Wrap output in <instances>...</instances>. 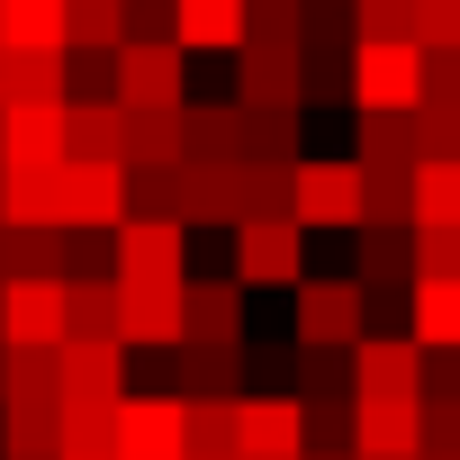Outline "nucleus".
I'll return each instance as SVG.
<instances>
[{
  "label": "nucleus",
  "mask_w": 460,
  "mask_h": 460,
  "mask_svg": "<svg viewBox=\"0 0 460 460\" xmlns=\"http://www.w3.org/2000/svg\"><path fill=\"white\" fill-rule=\"evenodd\" d=\"M118 100L127 109H190V46L181 37H127L118 46Z\"/></svg>",
  "instance_id": "1"
},
{
  "label": "nucleus",
  "mask_w": 460,
  "mask_h": 460,
  "mask_svg": "<svg viewBox=\"0 0 460 460\" xmlns=\"http://www.w3.org/2000/svg\"><path fill=\"white\" fill-rule=\"evenodd\" d=\"M352 10H361V37H415L424 0H352Z\"/></svg>",
  "instance_id": "37"
},
{
  "label": "nucleus",
  "mask_w": 460,
  "mask_h": 460,
  "mask_svg": "<svg viewBox=\"0 0 460 460\" xmlns=\"http://www.w3.org/2000/svg\"><path fill=\"white\" fill-rule=\"evenodd\" d=\"M289 325H298V343H361V334H370V289H361V271H352V280H298Z\"/></svg>",
  "instance_id": "8"
},
{
  "label": "nucleus",
  "mask_w": 460,
  "mask_h": 460,
  "mask_svg": "<svg viewBox=\"0 0 460 460\" xmlns=\"http://www.w3.org/2000/svg\"><path fill=\"white\" fill-rule=\"evenodd\" d=\"M424 271H460V226H415V280Z\"/></svg>",
  "instance_id": "38"
},
{
  "label": "nucleus",
  "mask_w": 460,
  "mask_h": 460,
  "mask_svg": "<svg viewBox=\"0 0 460 460\" xmlns=\"http://www.w3.org/2000/svg\"><path fill=\"white\" fill-rule=\"evenodd\" d=\"M424 397H460V352H424Z\"/></svg>",
  "instance_id": "42"
},
{
  "label": "nucleus",
  "mask_w": 460,
  "mask_h": 460,
  "mask_svg": "<svg viewBox=\"0 0 460 460\" xmlns=\"http://www.w3.org/2000/svg\"><path fill=\"white\" fill-rule=\"evenodd\" d=\"M424 100L460 109V46H424Z\"/></svg>",
  "instance_id": "39"
},
{
  "label": "nucleus",
  "mask_w": 460,
  "mask_h": 460,
  "mask_svg": "<svg viewBox=\"0 0 460 460\" xmlns=\"http://www.w3.org/2000/svg\"><path fill=\"white\" fill-rule=\"evenodd\" d=\"M190 451L244 460V451H235V397H190Z\"/></svg>",
  "instance_id": "35"
},
{
  "label": "nucleus",
  "mask_w": 460,
  "mask_h": 460,
  "mask_svg": "<svg viewBox=\"0 0 460 460\" xmlns=\"http://www.w3.org/2000/svg\"><path fill=\"white\" fill-rule=\"evenodd\" d=\"M181 163H244V100H190L181 109Z\"/></svg>",
  "instance_id": "20"
},
{
  "label": "nucleus",
  "mask_w": 460,
  "mask_h": 460,
  "mask_svg": "<svg viewBox=\"0 0 460 460\" xmlns=\"http://www.w3.org/2000/svg\"><path fill=\"white\" fill-rule=\"evenodd\" d=\"M181 397H244V343H172Z\"/></svg>",
  "instance_id": "23"
},
{
  "label": "nucleus",
  "mask_w": 460,
  "mask_h": 460,
  "mask_svg": "<svg viewBox=\"0 0 460 460\" xmlns=\"http://www.w3.org/2000/svg\"><path fill=\"white\" fill-rule=\"evenodd\" d=\"M307 460H361V451H307Z\"/></svg>",
  "instance_id": "44"
},
{
  "label": "nucleus",
  "mask_w": 460,
  "mask_h": 460,
  "mask_svg": "<svg viewBox=\"0 0 460 460\" xmlns=\"http://www.w3.org/2000/svg\"><path fill=\"white\" fill-rule=\"evenodd\" d=\"M415 226H460V154L415 163Z\"/></svg>",
  "instance_id": "30"
},
{
  "label": "nucleus",
  "mask_w": 460,
  "mask_h": 460,
  "mask_svg": "<svg viewBox=\"0 0 460 460\" xmlns=\"http://www.w3.org/2000/svg\"><path fill=\"white\" fill-rule=\"evenodd\" d=\"M0 280H10V226H0Z\"/></svg>",
  "instance_id": "43"
},
{
  "label": "nucleus",
  "mask_w": 460,
  "mask_h": 460,
  "mask_svg": "<svg viewBox=\"0 0 460 460\" xmlns=\"http://www.w3.org/2000/svg\"><path fill=\"white\" fill-rule=\"evenodd\" d=\"M415 460H460V451H415Z\"/></svg>",
  "instance_id": "47"
},
{
  "label": "nucleus",
  "mask_w": 460,
  "mask_h": 460,
  "mask_svg": "<svg viewBox=\"0 0 460 460\" xmlns=\"http://www.w3.org/2000/svg\"><path fill=\"white\" fill-rule=\"evenodd\" d=\"M118 460H190V397L181 388H127L118 397Z\"/></svg>",
  "instance_id": "3"
},
{
  "label": "nucleus",
  "mask_w": 460,
  "mask_h": 460,
  "mask_svg": "<svg viewBox=\"0 0 460 460\" xmlns=\"http://www.w3.org/2000/svg\"><path fill=\"white\" fill-rule=\"evenodd\" d=\"M118 280H190V226L181 217H127L118 226Z\"/></svg>",
  "instance_id": "10"
},
{
  "label": "nucleus",
  "mask_w": 460,
  "mask_h": 460,
  "mask_svg": "<svg viewBox=\"0 0 460 460\" xmlns=\"http://www.w3.org/2000/svg\"><path fill=\"white\" fill-rule=\"evenodd\" d=\"M235 100H244V109H289V100H307V46L244 37V46H235Z\"/></svg>",
  "instance_id": "9"
},
{
  "label": "nucleus",
  "mask_w": 460,
  "mask_h": 460,
  "mask_svg": "<svg viewBox=\"0 0 460 460\" xmlns=\"http://www.w3.org/2000/svg\"><path fill=\"white\" fill-rule=\"evenodd\" d=\"M298 226H343V235H361V208H370V172H361V154L352 163H307L298 154Z\"/></svg>",
  "instance_id": "5"
},
{
  "label": "nucleus",
  "mask_w": 460,
  "mask_h": 460,
  "mask_svg": "<svg viewBox=\"0 0 460 460\" xmlns=\"http://www.w3.org/2000/svg\"><path fill=\"white\" fill-rule=\"evenodd\" d=\"M181 217L190 226H235V163H181Z\"/></svg>",
  "instance_id": "26"
},
{
  "label": "nucleus",
  "mask_w": 460,
  "mask_h": 460,
  "mask_svg": "<svg viewBox=\"0 0 460 460\" xmlns=\"http://www.w3.org/2000/svg\"><path fill=\"white\" fill-rule=\"evenodd\" d=\"M235 451L244 460H307V397L298 388L235 397Z\"/></svg>",
  "instance_id": "6"
},
{
  "label": "nucleus",
  "mask_w": 460,
  "mask_h": 460,
  "mask_svg": "<svg viewBox=\"0 0 460 460\" xmlns=\"http://www.w3.org/2000/svg\"><path fill=\"white\" fill-rule=\"evenodd\" d=\"M0 343H64V280L46 271L0 280Z\"/></svg>",
  "instance_id": "12"
},
{
  "label": "nucleus",
  "mask_w": 460,
  "mask_h": 460,
  "mask_svg": "<svg viewBox=\"0 0 460 460\" xmlns=\"http://www.w3.org/2000/svg\"><path fill=\"white\" fill-rule=\"evenodd\" d=\"M235 280L244 289H298L307 280V226L298 217H244L235 226Z\"/></svg>",
  "instance_id": "4"
},
{
  "label": "nucleus",
  "mask_w": 460,
  "mask_h": 460,
  "mask_svg": "<svg viewBox=\"0 0 460 460\" xmlns=\"http://www.w3.org/2000/svg\"><path fill=\"white\" fill-rule=\"evenodd\" d=\"M0 46H64V0H0Z\"/></svg>",
  "instance_id": "32"
},
{
  "label": "nucleus",
  "mask_w": 460,
  "mask_h": 460,
  "mask_svg": "<svg viewBox=\"0 0 460 460\" xmlns=\"http://www.w3.org/2000/svg\"><path fill=\"white\" fill-rule=\"evenodd\" d=\"M64 244H73V226H10V271H46V280H64V271H73Z\"/></svg>",
  "instance_id": "34"
},
{
  "label": "nucleus",
  "mask_w": 460,
  "mask_h": 460,
  "mask_svg": "<svg viewBox=\"0 0 460 460\" xmlns=\"http://www.w3.org/2000/svg\"><path fill=\"white\" fill-rule=\"evenodd\" d=\"M424 100V46L415 37H361L352 46V109H415Z\"/></svg>",
  "instance_id": "2"
},
{
  "label": "nucleus",
  "mask_w": 460,
  "mask_h": 460,
  "mask_svg": "<svg viewBox=\"0 0 460 460\" xmlns=\"http://www.w3.org/2000/svg\"><path fill=\"white\" fill-rule=\"evenodd\" d=\"M352 388L361 397H424V343L415 334H361L352 343Z\"/></svg>",
  "instance_id": "13"
},
{
  "label": "nucleus",
  "mask_w": 460,
  "mask_h": 460,
  "mask_svg": "<svg viewBox=\"0 0 460 460\" xmlns=\"http://www.w3.org/2000/svg\"><path fill=\"white\" fill-rule=\"evenodd\" d=\"M352 154L361 163H424L415 109H352Z\"/></svg>",
  "instance_id": "24"
},
{
  "label": "nucleus",
  "mask_w": 460,
  "mask_h": 460,
  "mask_svg": "<svg viewBox=\"0 0 460 460\" xmlns=\"http://www.w3.org/2000/svg\"><path fill=\"white\" fill-rule=\"evenodd\" d=\"M406 334L424 352H460V271H424L406 289Z\"/></svg>",
  "instance_id": "22"
},
{
  "label": "nucleus",
  "mask_w": 460,
  "mask_h": 460,
  "mask_svg": "<svg viewBox=\"0 0 460 460\" xmlns=\"http://www.w3.org/2000/svg\"><path fill=\"white\" fill-rule=\"evenodd\" d=\"M415 46H460V0H424L415 10Z\"/></svg>",
  "instance_id": "40"
},
{
  "label": "nucleus",
  "mask_w": 460,
  "mask_h": 460,
  "mask_svg": "<svg viewBox=\"0 0 460 460\" xmlns=\"http://www.w3.org/2000/svg\"><path fill=\"white\" fill-rule=\"evenodd\" d=\"M64 46L73 55H118L127 46V0H64Z\"/></svg>",
  "instance_id": "27"
},
{
  "label": "nucleus",
  "mask_w": 460,
  "mask_h": 460,
  "mask_svg": "<svg viewBox=\"0 0 460 460\" xmlns=\"http://www.w3.org/2000/svg\"><path fill=\"white\" fill-rule=\"evenodd\" d=\"M181 316H190V334H181V343H244V280H235V271H217V280H199V271H190Z\"/></svg>",
  "instance_id": "17"
},
{
  "label": "nucleus",
  "mask_w": 460,
  "mask_h": 460,
  "mask_svg": "<svg viewBox=\"0 0 460 460\" xmlns=\"http://www.w3.org/2000/svg\"><path fill=\"white\" fill-rule=\"evenodd\" d=\"M190 460H217V451H190Z\"/></svg>",
  "instance_id": "48"
},
{
  "label": "nucleus",
  "mask_w": 460,
  "mask_h": 460,
  "mask_svg": "<svg viewBox=\"0 0 460 460\" xmlns=\"http://www.w3.org/2000/svg\"><path fill=\"white\" fill-rule=\"evenodd\" d=\"M172 37L190 55H235L253 37V0H172Z\"/></svg>",
  "instance_id": "19"
},
{
  "label": "nucleus",
  "mask_w": 460,
  "mask_h": 460,
  "mask_svg": "<svg viewBox=\"0 0 460 460\" xmlns=\"http://www.w3.org/2000/svg\"><path fill=\"white\" fill-rule=\"evenodd\" d=\"M181 289H190V280H118V343H127V352H172V343L190 334Z\"/></svg>",
  "instance_id": "7"
},
{
  "label": "nucleus",
  "mask_w": 460,
  "mask_h": 460,
  "mask_svg": "<svg viewBox=\"0 0 460 460\" xmlns=\"http://www.w3.org/2000/svg\"><path fill=\"white\" fill-rule=\"evenodd\" d=\"M127 163H181V109H127Z\"/></svg>",
  "instance_id": "33"
},
{
  "label": "nucleus",
  "mask_w": 460,
  "mask_h": 460,
  "mask_svg": "<svg viewBox=\"0 0 460 460\" xmlns=\"http://www.w3.org/2000/svg\"><path fill=\"white\" fill-rule=\"evenodd\" d=\"M64 397H127V343L118 334H64Z\"/></svg>",
  "instance_id": "21"
},
{
  "label": "nucleus",
  "mask_w": 460,
  "mask_h": 460,
  "mask_svg": "<svg viewBox=\"0 0 460 460\" xmlns=\"http://www.w3.org/2000/svg\"><path fill=\"white\" fill-rule=\"evenodd\" d=\"M64 163H127V100H64Z\"/></svg>",
  "instance_id": "16"
},
{
  "label": "nucleus",
  "mask_w": 460,
  "mask_h": 460,
  "mask_svg": "<svg viewBox=\"0 0 460 460\" xmlns=\"http://www.w3.org/2000/svg\"><path fill=\"white\" fill-rule=\"evenodd\" d=\"M64 460H118V451H64Z\"/></svg>",
  "instance_id": "45"
},
{
  "label": "nucleus",
  "mask_w": 460,
  "mask_h": 460,
  "mask_svg": "<svg viewBox=\"0 0 460 460\" xmlns=\"http://www.w3.org/2000/svg\"><path fill=\"white\" fill-rule=\"evenodd\" d=\"M64 226H127V163H64Z\"/></svg>",
  "instance_id": "15"
},
{
  "label": "nucleus",
  "mask_w": 460,
  "mask_h": 460,
  "mask_svg": "<svg viewBox=\"0 0 460 460\" xmlns=\"http://www.w3.org/2000/svg\"><path fill=\"white\" fill-rule=\"evenodd\" d=\"M64 163V100L0 109V172H55Z\"/></svg>",
  "instance_id": "11"
},
{
  "label": "nucleus",
  "mask_w": 460,
  "mask_h": 460,
  "mask_svg": "<svg viewBox=\"0 0 460 460\" xmlns=\"http://www.w3.org/2000/svg\"><path fill=\"white\" fill-rule=\"evenodd\" d=\"M0 91H10V46H0Z\"/></svg>",
  "instance_id": "46"
},
{
  "label": "nucleus",
  "mask_w": 460,
  "mask_h": 460,
  "mask_svg": "<svg viewBox=\"0 0 460 460\" xmlns=\"http://www.w3.org/2000/svg\"><path fill=\"white\" fill-rule=\"evenodd\" d=\"M64 334H118V271L64 280Z\"/></svg>",
  "instance_id": "28"
},
{
  "label": "nucleus",
  "mask_w": 460,
  "mask_h": 460,
  "mask_svg": "<svg viewBox=\"0 0 460 460\" xmlns=\"http://www.w3.org/2000/svg\"><path fill=\"white\" fill-rule=\"evenodd\" d=\"M0 226H64V163L55 172H0Z\"/></svg>",
  "instance_id": "25"
},
{
  "label": "nucleus",
  "mask_w": 460,
  "mask_h": 460,
  "mask_svg": "<svg viewBox=\"0 0 460 460\" xmlns=\"http://www.w3.org/2000/svg\"><path fill=\"white\" fill-rule=\"evenodd\" d=\"M424 451H460V397H424Z\"/></svg>",
  "instance_id": "41"
},
{
  "label": "nucleus",
  "mask_w": 460,
  "mask_h": 460,
  "mask_svg": "<svg viewBox=\"0 0 460 460\" xmlns=\"http://www.w3.org/2000/svg\"><path fill=\"white\" fill-rule=\"evenodd\" d=\"M298 127H307V100H289V109H244V154H253V163H298Z\"/></svg>",
  "instance_id": "29"
},
{
  "label": "nucleus",
  "mask_w": 460,
  "mask_h": 460,
  "mask_svg": "<svg viewBox=\"0 0 460 460\" xmlns=\"http://www.w3.org/2000/svg\"><path fill=\"white\" fill-rule=\"evenodd\" d=\"M316 100H343L352 109V46H307V109Z\"/></svg>",
  "instance_id": "36"
},
{
  "label": "nucleus",
  "mask_w": 460,
  "mask_h": 460,
  "mask_svg": "<svg viewBox=\"0 0 460 460\" xmlns=\"http://www.w3.org/2000/svg\"><path fill=\"white\" fill-rule=\"evenodd\" d=\"M0 460H64V397H0Z\"/></svg>",
  "instance_id": "18"
},
{
  "label": "nucleus",
  "mask_w": 460,
  "mask_h": 460,
  "mask_svg": "<svg viewBox=\"0 0 460 460\" xmlns=\"http://www.w3.org/2000/svg\"><path fill=\"white\" fill-rule=\"evenodd\" d=\"M298 397H361L352 388V343H298Z\"/></svg>",
  "instance_id": "31"
},
{
  "label": "nucleus",
  "mask_w": 460,
  "mask_h": 460,
  "mask_svg": "<svg viewBox=\"0 0 460 460\" xmlns=\"http://www.w3.org/2000/svg\"><path fill=\"white\" fill-rule=\"evenodd\" d=\"M352 451L361 460H415L424 451V397H361Z\"/></svg>",
  "instance_id": "14"
}]
</instances>
